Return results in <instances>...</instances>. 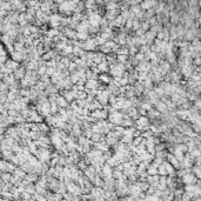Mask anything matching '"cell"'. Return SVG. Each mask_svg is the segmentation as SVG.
<instances>
[{
  "instance_id": "1",
  "label": "cell",
  "mask_w": 201,
  "mask_h": 201,
  "mask_svg": "<svg viewBox=\"0 0 201 201\" xmlns=\"http://www.w3.org/2000/svg\"><path fill=\"white\" fill-rule=\"evenodd\" d=\"M107 121L114 124V125H120L122 121V113L120 111H114V112H112V113H108Z\"/></svg>"
},
{
  "instance_id": "2",
  "label": "cell",
  "mask_w": 201,
  "mask_h": 201,
  "mask_svg": "<svg viewBox=\"0 0 201 201\" xmlns=\"http://www.w3.org/2000/svg\"><path fill=\"white\" fill-rule=\"evenodd\" d=\"M196 180H198V178H196L192 172L186 173V174L181 178V181H182V184H185V185H187V184H195Z\"/></svg>"
},
{
  "instance_id": "3",
  "label": "cell",
  "mask_w": 201,
  "mask_h": 201,
  "mask_svg": "<svg viewBox=\"0 0 201 201\" xmlns=\"http://www.w3.org/2000/svg\"><path fill=\"white\" fill-rule=\"evenodd\" d=\"M84 50L85 51H95L97 50V45L93 39H87L84 41Z\"/></svg>"
},
{
  "instance_id": "4",
  "label": "cell",
  "mask_w": 201,
  "mask_h": 201,
  "mask_svg": "<svg viewBox=\"0 0 201 201\" xmlns=\"http://www.w3.org/2000/svg\"><path fill=\"white\" fill-rule=\"evenodd\" d=\"M112 80V77L109 73H99L98 74V81L102 85H108Z\"/></svg>"
},
{
  "instance_id": "5",
  "label": "cell",
  "mask_w": 201,
  "mask_h": 201,
  "mask_svg": "<svg viewBox=\"0 0 201 201\" xmlns=\"http://www.w3.org/2000/svg\"><path fill=\"white\" fill-rule=\"evenodd\" d=\"M146 181L148 182L149 186H156L159 184V175L158 174H154V175H147L146 178Z\"/></svg>"
},
{
  "instance_id": "6",
  "label": "cell",
  "mask_w": 201,
  "mask_h": 201,
  "mask_svg": "<svg viewBox=\"0 0 201 201\" xmlns=\"http://www.w3.org/2000/svg\"><path fill=\"white\" fill-rule=\"evenodd\" d=\"M55 102H57V105H58L59 107H62V108H67V107H68V105H70V102L67 101L62 95H60L59 93H58V95H57Z\"/></svg>"
},
{
  "instance_id": "7",
  "label": "cell",
  "mask_w": 201,
  "mask_h": 201,
  "mask_svg": "<svg viewBox=\"0 0 201 201\" xmlns=\"http://www.w3.org/2000/svg\"><path fill=\"white\" fill-rule=\"evenodd\" d=\"M160 112L159 111H156L154 107L153 108H151L149 111H147V117H149L148 119H152V120H155V119H160Z\"/></svg>"
},
{
  "instance_id": "8",
  "label": "cell",
  "mask_w": 201,
  "mask_h": 201,
  "mask_svg": "<svg viewBox=\"0 0 201 201\" xmlns=\"http://www.w3.org/2000/svg\"><path fill=\"white\" fill-rule=\"evenodd\" d=\"M155 107V109L156 111H159L160 112V113H168V109H167V106H166V104L165 102H162L160 99H159V101L158 102H156L155 105H154Z\"/></svg>"
},
{
  "instance_id": "9",
  "label": "cell",
  "mask_w": 201,
  "mask_h": 201,
  "mask_svg": "<svg viewBox=\"0 0 201 201\" xmlns=\"http://www.w3.org/2000/svg\"><path fill=\"white\" fill-rule=\"evenodd\" d=\"M97 67H98V70H99L100 73H108V71H109V65L107 64L106 60L99 62V64L97 65Z\"/></svg>"
},
{
  "instance_id": "10",
  "label": "cell",
  "mask_w": 201,
  "mask_h": 201,
  "mask_svg": "<svg viewBox=\"0 0 201 201\" xmlns=\"http://www.w3.org/2000/svg\"><path fill=\"white\" fill-rule=\"evenodd\" d=\"M85 50L84 48H81V47H79V46H73V54L75 55V57H78V58H80V57H84L85 55Z\"/></svg>"
},
{
  "instance_id": "11",
  "label": "cell",
  "mask_w": 201,
  "mask_h": 201,
  "mask_svg": "<svg viewBox=\"0 0 201 201\" xmlns=\"http://www.w3.org/2000/svg\"><path fill=\"white\" fill-rule=\"evenodd\" d=\"M89 37L87 34V31H84V32H77V39L78 40H81V41H85L87 40Z\"/></svg>"
},
{
  "instance_id": "12",
  "label": "cell",
  "mask_w": 201,
  "mask_h": 201,
  "mask_svg": "<svg viewBox=\"0 0 201 201\" xmlns=\"http://www.w3.org/2000/svg\"><path fill=\"white\" fill-rule=\"evenodd\" d=\"M115 55H117V62L125 64L128 60V55H125V54H115Z\"/></svg>"
},
{
  "instance_id": "13",
  "label": "cell",
  "mask_w": 201,
  "mask_h": 201,
  "mask_svg": "<svg viewBox=\"0 0 201 201\" xmlns=\"http://www.w3.org/2000/svg\"><path fill=\"white\" fill-rule=\"evenodd\" d=\"M93 40H94V42H95L97 46H101V45H104V44L106 42V39H104L101 35H100V37H95Z\"/></svg>"
},
{
  "instance_id": "14",
  "label": "cell",
  "mask_w": 201,
  "mask_h": 201,
  "mask_svg": "<svg viewBox=\"0 0 201 201\" xmlns=\"http://www.w3.org/2000/svg\"><path fill=\"white\" fill-rule=\"evenodd\" d=\"M37 74L39 77L44 75V74H46V66H39L38 68H37Z\"/></svg>"
},
{
  "instance_id": "15",
  "label": "cell",
  "mask_w": 201,
  "mask_h": 201,
  "mask_svg": "<svg viewBox=\"0 0 201 201\" xmlns=\"http://www.w3.org/2000/svg\"><path fill=\"white\" fill-rule=\"evenodd\" d=\"M99 50H100V52L104 53V54H108V53H111V48H109L108 46H106L105 44L101 45V46H99Z\"/></svg>"
},
{
  "instance_id": "16",
  "label": "cell",
  "mask_w": 201,
  "mask_h": 201,
  "mask_svg": "<svg viewBox=\"0 0 201 201\" xmlns=\"http://www.w3.org/2000/svg\"><path fill=\"white\" fill-rule=\"evenodd\" d=\"M77 67H78V66H77V64H75L74 61H71V62H70V65L67 66V70H68V71H70V73H71V72H74V71L77 70Z\"/></svg>"
},
{
  "instance_id": "17",
  "label": "cell",
  "mask_w": 201,
  "mask_h": 201,
  "mask_svg": "<svg viewBox=\"0 0 201 201\" xmlns=\"http://www.w3.org/2000/svg\"><path fill=\"white\" fill-rule=\"evenodd\" d=\"M133 57L135 58L138 61H144V60H145V54H144V53H141V52H137V53L134 54Z\"/></svg>"
},
{
  "instance_id": "18",
  "label": "cell",
  "mask_w": 201,
  "mask_h": 201,
  "mask_svg": "<svg viewBox=\"0 0 201 201\" xmlns=\"http://www.w3.org/2000/svg\"><path fill=\"white\" fill-rule=\"evenodd\" d=\"M57 71V68H55V67H50V66H46V74L47 75H53L54 74V72Z\"/></svg>"
},
{
  "instance_id": "19",
  "label": "cell",
  "mask_w": 201,
  "mask_h": 201,
  "mask_svg": "<svg viewBox=\"0 0 201 201\" xmlns=\"http://www.w3.org/2000/svg\"><path fill=\"white\" fill-rule=\"evenodd\" d=\"M158 175H167V172H166V169H165L162 164L158 167Z\"/></svg>"
},
{
  "instance_id": "20",
  "label": "cell",
  "mask_w": 201,
  "mask_h": 201,
  "mask_svg": "<svg viewBox=\"0 0 201 201\" xmlns=\"http://www.w3.org/2000/svg\"><path fill=\"white\" fill-rule=\"evenodd\" d=\"M192 64H193L194 66H200V64H201V59H200V57H195V58H193V59H192Z\"/></svg>"
},
{
  "instance_id": "21",
  "label": "cell",
  "mask_w": 201,
  "mask_h": 201,
  "mask_svg": "<svg viewBox=\"0 0 201 201\" xmlns=\"http://www.w3.org/2000/svg\"><path fill=\"white\" fill-rule=\"evenodd\" d=\"M128 84V78H125V77H121L120 78V86H125Z\"/></svg>"
},
{
  "instance_id": "22",
  "label": "cell",
  "mask_w": 201,
  "mask_h": 201,
  "mask_svg": "<svg viewBox=\"0 0 201 201\" xmlns=\"http://www.w3.org/2000/svg\"><path fill=\"white\" fill-rule=\"evenodd\" d=\"M26 192H27V193H30V194H34V193H35V187L31 185V186H28V187H27Z\"/></svg>"
},
{
  "instance_id": "23",
  "label": "cell",
  "mask_w": 201,
  "mask_h": 201,
  "mask_svg": "<svg viewBox=\"0 0 201 201\" xmlns=\"http://www.w3.org/2000/svg\"><path fill=\"white\" fill-rule=\"evenodd\" d=\"M132 27H133V30H138L140 27V24H139L138 21H134L133 24H132Z\"/></svg>"
}]
</instances>
